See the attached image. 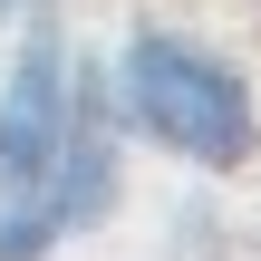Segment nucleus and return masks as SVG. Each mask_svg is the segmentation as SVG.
Wrapping results in <instances>:
<instances>
[{
    "label": "nucleus",
    "instance_id": "nucleus-1",
    "mask_svg": "<svg viewBox=\"0 0 261 261\" xmlns=\"http://www.w3.org/2000/svg\"><path fill=\"white\" fill-rule=\"evenodd\" d=\"M107 107L126 136H145L155 155H184L203 174H232L261 155V97L242 58H223L194 29H136L107 68Z\"/></svg>",
    "mask_w": 261,
    "mask_h": 261
},
{
    "label": "nucleus",
    "instance_id": "nucleus-2",
    "mask_svg": "<svg viewBox=\"0 0 261 261\" xmlns=\"http://www.w3.org/2000/svg\"><path fill=\"white\" fill-rule=\"evenodd\" d=\"M29 10H39V0H0V29H10V19H29Z\"/></svg>",
    "mask_w": 261,
    "mask_h": 261
}]
</instances>
